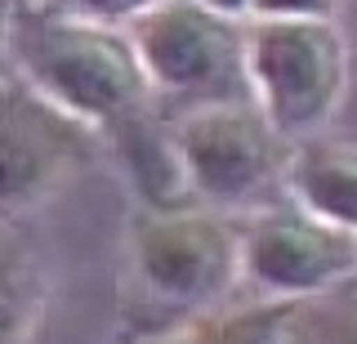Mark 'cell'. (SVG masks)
<instances>
[{"instance_id":"cell-1","label":"cell","mask_w":357,"mask_h":344,"mask_svg":"<svg viewBox=\"0 0 357 344\" xmlns=\"http://www.w3.org/2000/svg\"><path fill=\"white\" fill-rule=\"evenodd\" d=\"M9 76L98 139H134L156 112L126 27L22 0L9 31Z\"/></svg>"},{"instance_id":"cell-2","label":"cell","mask_w":357,"mask_h":344,"mask_svg":"<svg viewBox=\"0 0 357 344\" xmlns=\"http://www.w3.org/2000/svg\"><path fill=\"white\" fill-rule=\"evenodd\" d=\"M250 103L282 139L335 126L349 94V40L335 18H245Z\"/></svg>"},{"instance_id":"cell-3","label":"cell","mask_w":357,"mask_h":344,"mask_svg":"<svg viewBox=\"0 0 357 344\" xmlns=\"http://www.w3.org/2000/svg\"><path fill=\"white\" fill-rule=\"evenodd\" d=\"M148 94L161 112H192L215 103H245V23L197 0H161L126 23Z\"/></svg>"},{"instance_id":"cell-4","label":"cell","mask_w":357,"mask_h":344,"mask_svg":"<svg viewBox=\"0 0 357 344\" xmlns=\"http://www.w3.org/2000/svg\"><path fill=\"white\" fill-rule=\"evenodd\" d=\"M290 139H282L268 117L245 103H215L178 112L170 126V165L183 193L197 206L223 210H259L282 197Z\"/></svg>"},{"instance_id":"cell-5","label":"cell","mask_w":357,"mask_h":344,"mask_svg":"<svg viewBox=\"0 0 357 344\" xmlns=\"http://www.w3.org/2000/svg\"><path fill=\"white\" fill-rule=\"evenodd\" d=\"M143 295L183 317L232 299L241 286V219L210 206H170L139 219L130 241Z\"/></svg>"},{"instance_id":"cell-6","label":"cell","mask_w":357,"mask_h":344,"mask_svg":"<svg viewBox=\"0 0 357 344\" xmlns=\"http://www.w3.org/2000/svg\"><path fill=\"white\" fill-rule=\"evenodd\" d=\"M357 273V228H340L290 202L241 215V286L250 299H317Z\"/></svg>"},{"instance_id":"cell-7","label":"cell","mask_w":357,"mask_h":344,"mask_svg":"<svg viewBox=\"0 0 357 344\" xmlns=\"http://www.w3.org/2000/svg\"><path fill=\"white\" fill-rule=\"evenodd\" d=\"M98 135L31 94L0 85V224H18L94 161Z\"/></svg>"},{"instance_id":"cell-8","label":"cell","mask_w":357,"mask_h":344,"mask_svg":"<svg viewBox=\"0 0 357 344\" xmlns=\"http://www.w3.org/2000/svg\"><path fill=\"white\" fill-rule=\"evenodd\" d=\"M282 202L340 228H357V148L340 130H317L290 143Z\"/></svg>"},{"instance_id":"cell-9","label":"cell","mask_w":357,"mask_h":344,"mask_svg":"<svg viewBox=\"0 0 357 344\" xmlns=\"http://www.w3.org/2000/svg\"><path fill=\"white\" fill-rule=\"evenodd\" d=\"M290 304L277 299H250V304H215L206 313L183 317L174 331H165L152 344H282Z\"/></svg>"},{"instance_id":"cell-10","label":"cell","mask_w":357,"mask_h":344,"mask_svg":"<svg viewBox=\"0 0 357 344\" xmlns=\"http://www.w3.org/2000/svg\"><path fill=\"white\" fill-rule=\"evenodd\" d=\"M45 317V273L22 241L0 224V344H27Z\"/></svg>"},{"instance_id":"cell-11","label":"cell","mask_w":357,"mask_h":344,"mask_svg":"<svg viewBox=\"0 0 357 344\" xmlns=\"http://www.w3.org/2000/svg\"><path fill=\"white\" fill-rule=\"evenodd\" d=\"M282 344H353L349 322V286L317 299H295L282 327Z\"/></svg>"},{"instance_id":"cell-12","label":"cell","mask_w":357,"mask_h":344,"mask_svg":"<svg viewBox=\"0 0 357 344\" xmlns=\"http://www.w3.org/2000/svg\"><path fill=\"white\" fill-rule=\"evenodd\" d=\"M50 5L67 9V14H81V18H94V23H107V27H126L139 14H148L152 5H161V0H50Z\"/></svg>"},{"instance_id":"cell-13","label":"cell","mask_w":357,"mask_h":344,"mask_svg":"<svg viewBox=\"0 0 357 344\" xmlns=\"http://www.w3.org/2000/svg\"><path fill=\"white\" fill-rule=\"evenodd\" d=\"M340 0H255L250 18H335Z\"/></svg>"},{"instance_id":"cell-14","label":"cell","mask_w":357,"mask_h":344,"mask_svg":"<svg viewBox=\"0 0 357 344\" xmlns=\"http://www.w3.org/2000/svg\"><path fill=\"white\" fill-rule=\"evenodd\" d=\"M18 5H22V0H0V85L14 81V76H9V31H14Z\"/></svg>"},{"instance_id":"cell-15","label":"cell","mask_w":357,"mask_h":344,"mask_svg":"<svg viewBox=\"0 0 357 344\" xmlns=\"http://www.w3.org/2000/svg\"><path fill=\"white\" fill-rule=\"evenodd\" d=\"M197 5L215 9V14H223V18H237V23H245V18H250V5H255V0H197Z\"/></svg>"}]
</instances>
